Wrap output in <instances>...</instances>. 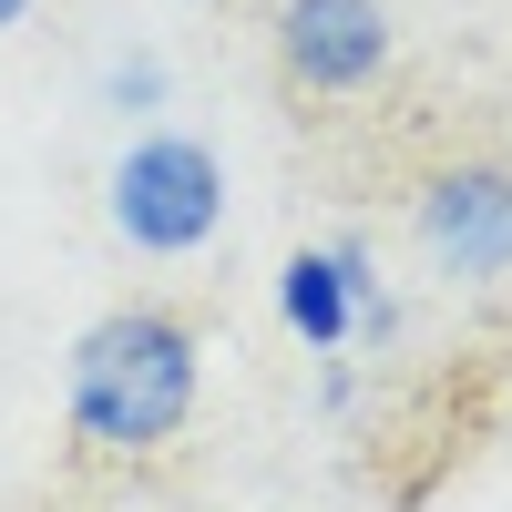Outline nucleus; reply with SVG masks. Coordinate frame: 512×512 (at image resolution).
<instances>
[{"label":"nucleus","mask_w":512,"mask_h":512,"mask_svg":"<svg viewBox=\"0 0 512 512\" xmlns=\"http://www.w3.org/2000/svg\"><path fill=\"white\" fill-rule=\"evenodd\" d=\"M226 226V164L195 134H134L113 164V236L144 256H195Z\"/></svg>","instance_id":"nucleus-2"},{"label":"nucleus","mask_w":512,"mask_h":512,"mask_svg":"<svg viewBox=\"0 0 512 512\" xmlns=\"http://www.w3.org/2000/svg\"><path fill=\"white\" fill-rule=\"evenodd\" d=\"M21 11H31V0H0V31H11V21H21Z\"/></svg>","instance_id":"nucleus-7"},{"label":"nucleus","mask_w":512,"mask_h":512,"mask_svg":"<svg viewBox=\"0 0 512 512\" xmlns=\"http://www.w3.org/2000/svg\"><path fill=\"white\" fill-rule=\"evenodd\" d=\"M195 328L164 318V308H113L72 338V379H62V410H72V441L93 451H164L195 420Z\"/></svg>","instance_id":"nucleus-1"},{"label":"nucleus","mask_w":512,"mask_h":512,"mask_svg":"<svg viewBox=\"0 0 512 512\" xmlns=\"http://www.w3.org/2000/svg\"><path fill=\"white\" fill-rule=\"evenodd\" d=\"M103 93H113L123 113H154V103H164V62H154V52H134V62H113V72H103Z\"/></svg>","instance_id":"nucleus-6"},{"label":"nucleus","mask_w":512,"mask_h":512,"mask_svg":"<svg viewBox=\"0 0 512 512\" xmlns=\"http://www.w3.org/2000/svg\"><path fill=\"white\" fill-rule=\"evenodd\" d=\"M420 256L461 287L512 277V164H451L420 185Z\"/></svg>","instance_id":"nucleus-3"},{"label":"nucleus","mask_w":512,"mask_h":512,"mask_svg":"<svg viewBox=\"0 0 512 512\" xmlns=\"http://www.w3.org/2000/svg\"><path fill=\"white\" fill-rule=\"evenodd\" d=\"M277 62H287L297 93H369L390 72V11L379 0H287Z\"/></svg>","instance_id":"nucleus-4"},{"label":"nucleus","mask_w":512,"mask_h":512,"mask_svg":"<svg viewBox=\"0 0 512 512\" xmlns=\"http://www.w3.org/2000/svg\"><path fill=\"white\" fill-rule=\"evenodd\" d=\"M277 308H287V328L308 338V349H338V338L359 328V318H349V287H338V267H328V256H287Z\"/></svg>","instance_id":"nucleus-5"}]
</instances>
